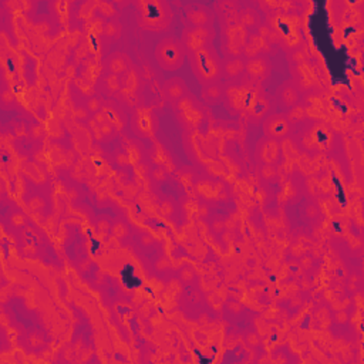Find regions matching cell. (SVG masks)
<instances>
[{
    "label": "cell",
    "mask_w": 364,
    "mask_h": 364,
    "mask_svg": "<svg viewBox=\"0 0 364 364\" xmlns=\"http://www.w3.org/2000/svg\"><path fill=\"white\" fill-rule=\"evenodd\" d=\"M217 32L213 29V26H206V28H195L185 23L182 29V45L185 47L186 56L197 53L205 47L213 46V41H215Z\"/></svg>",
    "instance_id": "cell-9"
},
{
    "label": "cell",
    "mask_w": 364,
    "mask_h": 364,
    "mask_svg": "<svg viewBox=\"0 0 364 364\" xmlns=\"http://www.w3.org/2000/svg\"><path fill=\"white\" fill-rule=\"evenodd\" d=\"M215 16L220 20V25H231L235 23V21H239V3L233 2V0H222V2H218L215 5Z\"/></svg>",
    "instance_id": "cell-18"
},
{
    "label": "cell",
    "mask_w": 364,
    "mask_h": 364,
    "mask_svg": "<svg viewBox=\"0 0 364 364\" xmlns=\"http://www.w3.org/2000/svg\"><path fill=\"white\" fill-rule=\"evenodd\" d=\"M272 74V61L266 56L246 58L245 78L256 85H261Z\"/></svg>",
    "instance_id": "cell-12"
},
{
    "label": "cell",
    "mask_w": 364,
    "mask_h": 364,
    "mask_svg": "<svg viewBox=\"0 0 364 364\" xmlns=\"http://www.w3.org/2000/svg\"><path fill=\"white\" fill-rule=\"evenodd\" d=\"M289 122L293 125H301L303 124L306 120H308V116H306V111H305V107L301 105V104H297L296 107H293V109L289 110V113L286 114Z\"/></svg>",
    "instance_id": "cell-29"
},
{
    "label": "cell",
    "mask_w": 364,
    "mask_h": 364,
    "mask_svg": "<svg viewBox=\"0 0 364 364\" xmlns=\"http://www.w3.org/2000/svg\"><path fill=\"white\" fill-rule=\"evenodd\" d=\"M96 92L105 97H113L121 92V81L118 76L107 73V76H103L96 83Z\"/></svg>",
    "instance_id": "cell-24"
},
{
    "label": "cell",
    "mask_w": 364,
    "mask_h": 364,
    "mask_svg": "<svg viewBox=\"0 0 364 364\" xmlns=\"http://www.w3.org/2000/svg\"><path fill=\"white\" fill-rule=\"evenodd\" d=\"M121 81V94L124 96V98H127L128 103H134L137 101L138 93H140V77L136 73L134 69H131L130 72H127L125 74H122L120 77Z\"/></svg>",
    "instance_id": "cell-19"
},
{
    "label": "cell",
    "mask_w": 364,
    "mask_h": 364,
    "mask_svg": "<svg viewBox=\"0 0 364 364\" xmlns=\"http://www.w3.org/2000/svg\"><path fill=\"white\" fill-rule=\"evenodd\" d=\"M164 93L171 103L175 104L178 100L185 97L189 92H188V85L182 77H173V78H168L164 83Z\"/></svg>",
    "instance_id": "cell-22"
},
{
    "label": "cell",
    "mask_w": 364,
    "mask_h": 364,
    "mask_svg": "<svg viewBox=\"0 0 364 364\" xmlns=\"http://www.w3.org/2000/svg\"><path fill=\"white\" fill-rule=\"evenodd\" d=\"M266 14V25L270 30L269 40L273 46H279L288 53L305 46L303 23L297 13L276 9Z\"/></svg>",
    "instance_id": "cell-1"
},
{
    "label": "cell",
    "mask_w": 364,
    "mask_h": 364,
    "mask_svg": "<svg viewBox=\"0 0 364 364\" xmlns=\"http://www.w3.org/2000/svg\"><path fill=\"white\" fill-rule=\"evenodd\" d=\"M134 130L138 136L141 137H149L154 133V128H156V121L153 114L149 113L148 110H138L134 114Z\"/></svg>",
    "instance_id": "cell-23"
},
{
    "label": "cell",
    "mask_w": 364,
    "mask_h": 364,
    "mask_svg": "<svg viewBox=\"0 0 364 364\" xmlns=\"http://www.w3.org/2000/svg\"><path fill=\"white\" fill-rule=\"evenodd\" d=\"M185 12V20L186 23L195 28H206V26H213V21H215L217 16L213 9H211L206 5L202 3H186L184 6Z\"/></svg>",
    "instance_id": "cell-13"
},
{
    "label": "cell",
    "mask_w": 364,
    "mask_h": 364,
    "mask_svg": "<svg viewBox=\"0 0 364 364\" xmlns=\"http://www.w3.org/2000/svg\"><path fill=\"white\" fill-rule=\"evenodd\" d=\"M302 147L306 148L308 151L322 153L329 149L332 144V128L326 124L314 122L302 133L301 137Z\"/></svg>",
    "instance_id": "cell-10"
},
{
    "label": "cell",
    "mask_w": 364,
    "mask_h": 364,
    "mask_svg": "<svg viewBox=\"0 0 364 364\" xmlns=\"http://www.w3.org/2000/svg\"><path fill=\"white\" fill-rule=\"evenodd\" d=\"M248 36L249 32L239 23V21L221 26L220 41H221V50L224 58L244 56Z\"/></svg>",
    "instance_id": "cell-8"
},
{
    "label": "cell",
    "mask_w": 364,
    "mask_h": 364,
    "mask_svg": "<svg viewBox=\"0 0 364 364\" xmlns=\"http://www.w3.org/2000/svg\"><path fill=\"white\" fill-rule=\"evenodd\" d=\"M97 114H100L104 118V121L109 124L114 131H120L124 125L122 110L118 109L117 104H111V101L103 104L100 113H97Z\"/></svg>",
    "instance_id": "cell-21"
},
{
    "label": "cell",
    "mask_w": 364,
    "mask_h": 364,
    "mask_svg": "<svg viewBox=\"0 0 364 364\" xmlns=\"http://www.w3.org/2000/svg\"><path fill=\"white\" fill-rule=\"evenodd\" d=\"M158 66L165 72H177L182 67L186 57L182 41L174 36H167L161 39L154 50Z\"/></svg>",
    "instance_id": "cell-7"
},
{
    "label": "cell",
    "mask_w": 364,
    "mask_h": 364,
    "mask_svg": "<svg viewBox=\"0 0 364 364\" xmlns=\"http://www.w3.org/2000/svg\"><path fill=\"white\" fill-rule=\"evenodd\" d=\"M224 61V78L226 81H235V80H241L245 76V64L246 58L244 56L238 57H228L222 58Z\"/></svg>",
    "instance_id": "cell-20"
},
{
    "label": "cell",
    "mask_w": 364,
    "mask_h": 364,
    "mask_svg": "<svg viewBox=\"0 0 364 364\" xmlns=\"http://www.w3.org/2000/svg\"><path fill=\"white\" fill-rule=\"evenodd\" d=\"M138 26L147 32H165L171 26L173 10L164 0H140L136 2Z\"/></svg>",
    "instance_id": "cell-3"
},
{
    "label": "cell",
    "mask_w": 364,
    "mask_h": 364,
    "mask_svg": "<svg viewBox=\"0 0 364 364\" xmlns=\"http://www.w3.org/2000/svg\"><path fill=\"white\" fill-rule=\"evenodd\" d=\"M259 90L261 85L249 83L245 77L241 80L226 81L224 101L228 111L232 116H245L253 97Z\"/></svg>",
    "instance_id": "cell-5"
},
{
    "label": "cell",
    "mask_w": 364,
    "mask_h": 364,
    "mask_svg": "<svg viewBox=\"0 0 364 364\" xmlns=\"http://www.w3.org/2000/svg\"><path fill=\"white\" fill-rule=\"evenodd\" d=\"M289 67L293 76V81L302 93L303 92H320L325 84V70L319 64V60H314L306 52V46L299 47L288 53Z\"/></svg>",
    "instance_id": "cell-2"
},
{
    "label": "cell",
    "mask_w": 364,
    "mask_h": 364,
    "mask_svg": "<svg viewBox=\"0 0 364 364\" xmlns=\"http://www.w3.org/2000/svg\"><path fill=\"white\" fill-rule=\"evenodd\" d=\"M201 97L205 104H211V105L224 101L225 84L222 81H218V83H212L208 85H202Z\"/></svg>",
    "instance_id": "cell-26"
},
{
    "label": "cell",
    "mask_w": 364,
    "mask_h": 364,
    "mask_svg": "<svg viewBox=\"0 0 364 364\" xmlns=\"http://www.w3.org/2000/svg\"><path fill=\"white\" fill-rule=\"evenodd\" d=\"M191 69L202 85L222 81L224 78V60L218 50L211 46L197 53L188 54Z\"/></svg>",
    "instance_id": "cell-4"
},
{
    "label": "cell",
    "mask_w": 364,
    "mask_h": 364,
    "mask_svg": "<svg viewBox=\"0 0 364 364\" xmlns=\"http://www.w3.org/2000/svg\"><path fill=\"white\" fill-rule=\"evenodd\" d=\"M273 45L269 40V36H262L259 33H249L245 50H244V57L245 58H253V57H259V56H266L273 52Z\"/></svg>",
    "instance_id": "cell-15"
},
{
    "label": "cell",
    "mask_w": 364,
    "mask_h": 364,
    "mask_svg": "<svg viewBox=\"0 0 364 364\" xmlns=\"http://www.w3.org/2000/svg\"><path fill=\"white\" fill-rule=\"evenodd\" d=\"M174 111L178 122L185 130H198L206 122L208 113L205 104L191 93L174 104Z\"/></svg>",
    "instance_id": "cell-6"
},
{
    "label": "cell",
    "mask_w": 364,
    "mask_h": 364,
    "mask_svg": "<svg viewBox=\"0 0 364 364\" xmlns=\"http://www.w3.org/2000/svg\"><path fill=\"white\" fill-rule=\"evenodd\" d=\"M103 69L107 73L121 77L122 74L133 69V63L131 58L128 57V54L122 52H114L110 53L109 56H105V58L103 60Z\"/></svg>",
    "instance_id": "cell-16"
},
{
    "label": "cell",
    "mask_w": 364,
    "mask_h": 364,
    "mask_svg": "<svg viewBox=\"0 0 364 364\" xmlns=\"http://www.w3.org/2000/svg\"><path fill=\"white\" fill-rule=\"evenodd\" d=\"M276 98L281 103L283 109H293L299 103H301L302 98V92L299 90L296 83L293 80H286L282 83L279 87L276 90Z\"/></svg>",
    "instance_id": "cell-17"
},
{
    "label": "cell",
    "mask_w": 364,
    "mask_h": 364,
    "mask_svg": "<svg viewBox=\"0 0 364 364\" xmlns=\"http://www.w3.org/2000/svg\"><path fill=\"white\" fill-rule=\"evenodd\" d=\"M272 109V100L270 97L261 89L256 96L253 97L248 111L245 113V118L250 124H259L265 120Z\"/></svg>",
    "instance_id": "cell-14"
},
{
    "label": "cell",
    "mask_w": 364,
    "mask_h": 364,
    "mask_svg": "<svg viewBox=\"0 0 364 364\" xmlns=\"http://www.w3.org/2000/svg\"><path fill=\"white\" fill-rule=\"evenodd\" d=\"M239 23L249 32L253 33L258 30L264 23H262V16L259 10H256L253 8H245L239 12Z\"/></svg>",
    "instance_id": "cell-27"
},
{
    "label": "cell",
    "mask_w": 364,
    "mask_h": 364,
    "mask_svg": "<svg viewBox=\"0 0 364 364\" xmlns=\"http://www.w3.org/2000/svg\"><path fill=\"white\" fill-rule=\"evenodd\" d=\"M101 34H103V39L109 40L110 43L116 41L121 34V26H120L118 21L117 20L107 21V23L101 29Z\"/></svg>",
    "instance_id": "cell-28"
},
{
    "label": "cell",
    "mask_w": 364,
    "mask_h": 364,
    "mask_svg": "<svg viewBox=\"0 0 364 364\" xmlns=\"http://www.w3.org/2000/svg\"><path fill=\"white\" fill-rule=\"evenodd\" d=\"M262 130L266 140L281 141L290 137L293 128L285 113H276V114H269L264 120Z\"/></svg>",
    "instance_id": "cell-11"
},
{
    "label": "cell",
    "mask_w": 364,
    "mask_h": 364,
    "mask_svg": "<svg viewBox=\"0 0 364 364\" xmlns=\"http://www.w3.org/2000/svg\"><path fill=\"white\" fill-rule=\"evenodd\" d=\"M258 158L262 162V165H275L277 164L281 158L279 147H277L276 141L268 140L265 144H262L258 148Z\"/></svg>",
    "instance_id": "cell-25"
}]
</instances>
